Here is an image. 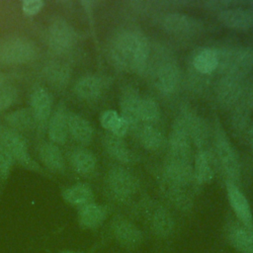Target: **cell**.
I'll return each instance as SVG.
<instances>
[{
  "label": "cell",
  "mask_w": 253,
  "mask_h": 253,
  "mask_svg": "<svg viewBox=\"0 0 253 253\" xmlns=\"http://www.w3.org/2000/svg\"><path fill=\"white\" fill-rule=\"evenodd\" d=\"M225 188L227 200L236 220L244 227L253 231V213L247 198L236 184L226 182Z\"/></svg>",
  "instance_id": "cell-11"
},
{
  "label": "cell",
  "mask_w": 253,
  "mask_h": 253,
  "mask_svg": "<svg viewBox=\"0 0 253 253\" xmlns=\"http://www.w3.org/2000/svg\"><path fill=\"white\" fill-rule=\"evenodd\" d=\"M239 78L226 76L217 86V98L220 104L228 106L233 104L240 95Z\"/></svg>",
  "instance_id": "cell-30"
},
{
  "label": "cell",
  "mask_w": 253,
  "mask_h": 253,
  "mask_svg": "<svg viewBox=\"0 0 253 253\" xmlns=\"http://www.w3.org/2000/svg\"><path fill=\"white\" fill-rule=\"evenodd\" d=\"M5 122L10 128L16 131H29L37 127L36 120L31 108H21L7 114Z\"/></svg>",
  "instance_id": "cell-28"
},
{
  "label": "cell",
  "mask_w": 253,
  "mask_h": 253,
  "mask_svg": "<svg viewBox=\"0 0 253 253\" xmlns=\"http://www.w3.org/2000/svg\"><path fill=\"white\" fill-rule=\"evenodd\" d=\"M6 76L4 75V74H2V73H0V86H2V85H4L5 84V82H6Z\"/></svg>",
  "instance_id": "cell-40"
},
{
  "label": "cell",
  "mask_w": 253,
  "mask_h": 253,
  "mask_svg": "<svg viewBox=\"0 0 253 253\" xmlns=\"http://www.w3.org/2000/svg\"><path fill=\"white\" fill-rule=\"evenodd\" d=\"M0 143L9 151L15 162L30 171L44 174L42 166L32 157L25 136L10 127H0Z\"/></svg>",
  "instance_id": "cell-3"
},
{
  "label": "cell",
  "mask_w": 253,
  "mask_h": 253,
  "mask_svg": "<svg viewBox=\"0 0 253 253\" xmlns=\"http://www.w3.org/2000/svg\"><path fill=\"white\" fill-rule=\"evenodd\" d=\"M72 168L80 175H91L97 165L96 156L93 152L84 147H77L69 155Z\"/></svg>",
  "instance_id": "cell-26"
},
{
  "label": "cell",
  "mask_w": 253,
  "mask_h": 253,
  "mask_svg": "<svg viewBox=\"0 0 253 253\" xmlns=\"http://www.w3.org/2000/svg\"><path fill=\"white\" fill-rule=\"evenodd\" d=\"M58 253H83V252L76 251V250H70V249H64V250L58 251Z\"/></svg>",
  "instance_id": "cell-39"
},
{
  "label": "cell",
  "mask_w": 253,
  "mask_h": 253,
  "mask_svg": "<svg viewBox=\"0 0 253 253\" xmlns=\"http://www.w3.org/2000/svg\"><path fill=\"white\" fill-rule=\"evenodd\" d=\"M250 55H251V59H252V62H253V50H250Z\"/></svg>",
  "instance_id": "cell-41"
},
{
  "label": "cell",
  "mask_w": 253,
  "mask_h": 253,
  "mask_svg": "<svg viewBox=\"0 0 253 253\" xmlns=\"http://www.w3.org/2000/svg\"><path fill=\"white\" fill-rule=\"evenodd\" d=\"M218 20L226 27L246 30L253 27V10L239 7L223 9L218 13Z\"/></svg>",
  "instance_id": "cell-19"
},
{
  "label": "cell",
  "mask_w": 253,
  "mask_h": 253,
  "mask_svg": "<svg viewBox=\"0 0 253 253\" xmlns=\"http://www.w3.org/2000/svg\"><path fill=\"white\" fill-rule=\"evenodd\" d=\"M39 157L50 172L56 174H64L66 172L65 160L57 144L51 141L42 143L39 147Z\"/></svg>",
  "instance_id": "cell-18"
},
{
  "label": "cell",
  "mask_w": 253,
  "mask_h": 253,
  "mask_svg": "<svg viewBox=\"0 0 253 253\" xmlns=\"http://www.w3.org/2000/svg\"><path fill=\"white\" fill-rule=\"evenodd\" d=\"M38 53L37 44L26 37L13 36L0 41V63L2 64H26L35 60Z\"/></svg>",
  "instance_id": "cell-2"
},
{
  "label": "cell",
  "mask_w": 253,
  "mask_h": 253,
  "mask_svg": "<svg viewBox=\"0 0 253 253\" xmlns=\"http://www.w3.org/2000/svg\"><path fill=\"white\" fill-rule=\"evenodd\" d=\"M61 198L66 204L77 209L95 202V195L92 188L85 183H76L63 188Z\"/></svg>",
  "instance_id": "cell-20"
},
{
  "label": "cell",
  "mask_w": 253,
  "mask_h": 253,
  "mask_svg": "<svg viewBox=\"0 0 253 253\" xmlns=\"http://www.w3.org/2000/svg\"><path fill=\"white\" fill-rule=\"evenodd\" d=\"M107 191L110 197L118 203L129 202L137 193L139 185L137 179L123 167H113L106 179Z\"/></svg>",
  "instance_id": "cell-5"
},
{
  "label": "cell",
  "mask_w": 253,
  "mask_h": 253,
  "mask_svg": "<svg viewBox=\"0 0 253 253\" xmlns=\"http://www.w3.org/2000/svg\"><path fill=\"white\" fill-rule=\"evenodd\" d=\"M139 141L141 145L151 151L159 149L163 144V135L162 133L154 126L150 125L143 126L139 129L138 133Z\"/></svg>",
  "instance_id": "cell-33"
},
{
  "label": "cell",
  "mask_w": 253,
  "mask_h": 253,
  "mask_svg": "<svg viewBox=\"0 0 253 253\" xmlns=\"http://www.w3.org/2000/svg\"><path fill=\"white\" fill-rule=\"evenodd\" d=\"M193 63L199 72L203 74L211 73L218 66L217 51L211 48L203 49L196 54Z\"/></svg>",
  "instance_id": "cell-32"
},
{
  "label": "cell",
  "mask_w": 253,
  "mask_h": 253,
  "mask_svg": "<svg viewBox=\"0 0 253 253\" xmlns=\"http://www.w3.org/2000/svg\"><path fill=\"white\" fill-rule=\"evenodd\" d=\"M15 160L9 151L0 143V197L6 187Z\"/></svg>",
  "instance_id": "cell-35"
},
{
  "label": "cell",
  "mask_w": 253,
  "mask_h": 253,
  "mask_svg": "<svg viewBox=\"0 0 253 253\" xmlns=\"http://www.w3.org/2000/svg\"><path fill=\"white\" fill-rule=\"evenodd\" d=\"M180 118L185 125L191 140H193L197 146L203 147L207 143L209 136L206 123L201 117L188 110H185Z\"/></svg>",
  "instance_id": "cell-21"
},
{
  "label": "cell",
  "mask_w": 253,
  "mask_h": 253,
  "mask_svg": "<svg viewBox=\"0 0 253 253\" xmlns=\"http://www.w3.org/2000/svg\"><path fill=\"white\" fill-rule=\"evenodd\" d=\"M104 89L103 80L97 75H85L79 78L74 84L75 94L84 100L98 98Z\"/></svg>",
  "instance_id": "cell-25"
},
{
  "label": "cell",
  "mask_w": 253,
  "mask_h": 253,
  "mask_svg": "<svg viewBox=\"0 0 253 253\" xmlns=\"http://www.w3.org/2000/svg\"><path fill=\"white\" fill-rule=\"evenodd\" d=\"M195 186H203L211 182L214 176V171L211 166V157L205 150H200L195 156V163L193 166Z\"/></svg>",
  "instance_id": "cell-27"
},
{
  "label": "cell",
  "mask_w": 253,
  "mask_h": 253,
  "mask_svg": "<svg viewBox=\"0 0 253 253\" xmlns=\"http://www.w3.org/2000/svg\"><path fill=\"white\" fill-rule=\"evenodd\" d=\"M155 83L161 92L173 93L180 83L179 68L174 63H164L157 70Z\"/></svg>",
  "instance_id": "cell-24"
},
{
  "label": "cell",
  "mask_w": 253,
  "mask_h": 253,
  "mask_svg": "<svg viewBox=\"0 0 253 253\" xmlns=\"http://www.w3.org/2000/svg\"><path fill=\"white\" fill-rule=\"evenodd\" d=\"M169 158L191 162V138L181 118L173 124L169 135Z\"/></svg>",
  "instance_id": "cell-12"
},
{
  "label": "cell",
  "mask_w": 253,
  "mask_h": 253,
  "mask_svg": "<svg viewBox=\"0 0 253 253\" xmlns=\"http://www.w3.org/2000/svg\"><path fill=\"white\" fill-rule=\"evenodd\" d=\"M77 34L73 27L63 19L54 20L47 29V42L57 53L69 51L76 43Z\"/></svg>",
  "instance_id": "cell-9"
},
{
  "label": "cell",
  "mask_w": 253,
  "mask_h": 253,
  "mask_svg": "<svg viewBox=\"0 0 253 253\" xmlns=\"http://www.w3.org/2000/svg\"><path fill=\"white\" fill-rule=\"evenodd\" d=\"M67 126L69 135L81 144L89 143L94 135V129L91 124L82 116L68 112L67 113Z\"/></svg>",
  "instance_id": "cell-22"
},
{
  "label": "cell",
  "mask_w": 253,
  "mask_h": 253,
  "mask_svg": "<svg viewBox=\"0 0 253 253\" xmlns=\"http://www.w3.org/2000/svg\"><path fill=\"white\" fill-rule=\"evenodd\" d=\"M160 118V108L158 104L149 98L140 100L139 104V120L147 124L156 123Z\"/></svg>",
  "instance_id": "cell-34"
},
{
  "label": "cell",
  "mask_w": 253,
  "mask_h": 253,
  "mask_svg": "<svg viewBox=\"0 0 253 253\" xmlns=\"http://www.w3.org/2000/svg\"><path fill=\"white\" fill-rule=\"evenodd\" d=\"M140 98L138 93L132 89L128 88L126 89L121 98V111H122V118L125 119L127 124L130 126H135L139 120V104Z\"/></svg>",
  "instance_id": "cell-23"
},
{
  "label": "cell",
  "mask_w": 253,
  "mask_h": 253,
  "mask_svg": "<svg viewBox=\"0 0 253 253\" xmlns=\"http://www.w3.org/2000/svg\"><path fill=\"white\" fill-rule=\"evenodd\" d=\"M110 235L113 240L126 251L138 249L144 242V232L130 219L123 216H115L110 223Z\"/></svg>",
  "instance_id": "cell-6"
},
{
  "label": "cell",
  "mask_w": 253,
  "mask_h": 253,
  "mask_svg": "<svg viewBox=\"0 0 253 253\" xmlns=\"http://www.w3.org/2000/svg\"><path fill=\"white\" fill-rule=\"evenodd\" d=\"M18 98V89L13 85L0 86V112L8 110Z\"/></svg>",
  "instance_id": "cell-36"
},
{
  "label": "cell",
  "mask_w": 253,
  "mask_h": 253,
  "mask_svg": "<svg viewBox=\"0 0 253 253\" xmlns=\"http://www.w3.org/2000/svg\"><path fill=\"white\" fill-rule=\"evenodd\" d=\"M217 51V50H216ZM218 66L226 76L241 78L249 72L253 62L248 49H224L217 51Z\"/></svg>",
  "instance_id": "cell-8"
},
{
  "label": "cell",
  "mask_w": 253,
  "mask_h": 253,
  "mask_svg": "<svg viewBox=\"0 0 253 253\" xmlns=\"http://www.w3.org/2000/svg\"><path fill=\"white\" fill-rule=\"evenodd\" d=\"M103 144L106 151L116 160L123 163L132 161L133 154L122 137L116 136L112 133L106 134L103 138Z\"/></svg>",
  "instance_id": "cell-29"
},
{
  "label": "cell",
  "mask_w": 253,
  "mask_h": 253,
  "mask_svg": "<svg viewBox=\"0 0 253 253\" xmlns=\"http://www.w3.org/2000/svg\"><path fill=\"white\" fill-rule=\"evenodd\" d=\"M122 119V116L119 115L116 111L107 110L101 115L100 123L105 129L109 130L110 133H112L118 127Z\"/></svg>",
  "instance_id": "cell-37"
},
{
  "label": "cell",
  "mask_w": 253,
  "mask_h": 253,
  "mask_svg": "<svg viewBox=\"0 0 253 253\" xmlns=\"http://www.w3.org/2000/svg\"><path fill=\"white\" fill-rule=\"evenodd\" d=\"M108 213L109 210L106 206L96 202L90 203L77 209L78 225L85 230H96L104 224Z\"/></svg>",
  "instance_id": "cell-15"
},
{
  "label": "cell",
  "mask_w": 253,
  "mask_h": 253,
  "mask_svg": "<svg viewBox=\"0 0 253 253\" xmlns=\"http://www.w3.org/2000/svg\"><path fill=\"white\" fill-rule=\"evenodd\" d=\"M214 137L217 160L226 177V182L237 185L240 179V164L238 156L218 121L215 123Z\"/></svg>",
  "instance_id": "cell-4"
},
{
  "label": "cell",
  "mask_w": 253,
  "mask_h": 253,
  "mask_svg": "<svg viewBox=\"0 0 253 253\" xmlns=\"http://www.w3.org/2000/svg\"><path fill=\"white\" fill-rule=\"evenodd\" d=\"M163 26L168 32L181 36L193 35L201 29V23L199 21L180 13L166 15L163 19Z\"/></svg>",
  "instance_id": "cell-17"
},
{
  "label": "cell",
  "mask_w": 253,
  "mask_h": 253,
  "mask_svg": "<svg viewBox=\"0 0 253 253\" xmlns=\"http://www.w3.org/2000/svg\"><path fill=\"white\" fill-rule=\"evenodd\" d=\"M110 51L114 62L120 67L140 71L147 61L149 45L147 39L141 33L125 31L113 39Z\"/></svg>",
  "instance_id": "cell-1"
},
{
  "label": "cell",
  "mask_w": 253,
  "mask_h": 253,
  "mask_svg": "<svg viewBox=\"0 0 253 253\" xmlns=\"http://www.w3.org/2000/svg\"><path fill=\"white\" fill-rule=\"evenodd\" d=\"M43 5L42 0H26L22 3V11L27 16H35L41 12Z\"/></svg>",
  "instance_id": "cell-38"
},
{
  "label": "cell",
  "mask_w": 253,
  "mask_h": 253,
  "mask_svg": "<svg viewBox=\"0 0 253 253\" xmlns=\"http://www.w3.org/2000/svg\"><path fill=\"white\" fill-rule=\"evenodd\" d=\"M67 110L62 102L55 109L47 123V134L51 142L55 144H64L67 141L68 126H67Z\"/></svg>",
  "instance_id": "cell-16"
},
{
  "label": "cell",
  "mask_w": 253,
  "mask_h": 253,
  "mask_svg": "<svg viewBox=\"0 0 253 253\" xmlns=\"http://www.w3.org/2000/svg\"><path fill=\"white\" fill-rule=\"evenodd\" d=\"M159 189L164 198L176 209L189 211L193 207V197L190 189L182 187L161 176L158 179Z\"/></svg>",
  "instance_id": "cell-14"
},
{
  "label": "cell",
  "mask_w": 253,
  "mask_h": 253,
  "mask_svg": "<svg viewBox=\"0 0 253 253\" xmlns=\"http://www.w3.org/2000/svg\"><path fill=\"white\" fill-rule=\"evenodd\" d=\"M224 239L227 244L238 253H253V231L244 227L236 219L226 222Z\"/></svg>",
  "instance_id": "cell-13"
},
{
  "label": "cell",
  "mask_w": 253,
  "mask_h": 253,
  "mask_svg": "<svg viewBox=\"0 0 253 253\" xmlns=\"http://www.w3.org/2000/svg\"><path fill=\"white\" fill-rule=\"evenodd\" d=\"M147 226L153 236L160 240H167L173 236L176 223L171 211L156 203L145 204L143 207Z\"/></svg>",
  "instance_id": "cell-7"
},
{
  "label": "cell",
  "mask_w": 253,
  "mask_h": 253,
  "mask_svg": "<svg viewBox=\"0 0 253 253\" xmlns=\"http://www.w3.org/2000/svg\"><path fill=\"white\" fill-rule=\"evenodd\" d=\"M46 80L53 86L63 87L67 84L70 77V68L62 62H50L43 70Z\"/></svg>",
  "instance_id": "cell-31"
},
{
  "label": "cell",
  "mask_w": 253,
  "mask_h": 253,
  "mask_svg": "<svg viewBox=\"0 0 253 253\" xmlns=\"http://www.w3.org/2000/svg\"><path fill=\"white\" fill-rule=\"evenodd\" d=\"M30 108L34 114L39 132L46 129L48 120L53 111V98L50 92L44 87L34 88L30 97Z\"/></svg>",
  "instance_id": "cell-10"
}]
</instances>
